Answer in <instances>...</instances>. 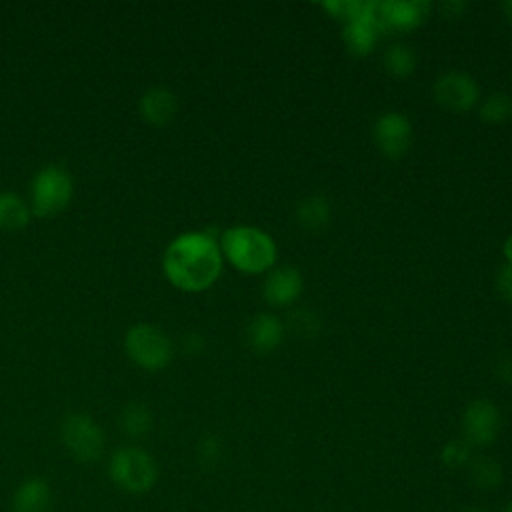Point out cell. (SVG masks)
Instances as JSON below:
<instances>
[{
    "mask_svg": "<svg viewBox=\"0 0 512 512\" xmlns=\"http://www.w3.org/2000/svg\"><path fill=\"white\" fill-rule=\"evenodd\" d=\"M222 262L218 238L206 230L178 234L162 254L164 276L182 292L208 290L218 280Z\"/></svg>",
    "mask_w": 512,
    "mask_h": 512,
    "instance_id": "6da1fadb",
    "label": "cell"
},
{
    "mask_svg": "<svg viewBox=\"0 0 512 512\" xmlns=\"http://www.w3.org/2000/svg\"><path fill=\"white\" fill-rule=\"evenodd\" d=\"M218 244L222 258L244 274H264L276 264L278 248L274 238L256 226L226 228Z\"/></svg>",
    "mask_w": 512,
    "mask_h": 512,
    "instance_id": "7a4b0ae2",
    "label": "cell"
},
{
    "mask_svg": "<svg viewBox=\"0 0 512 512\" xmlns=\"http://www.w3.org/2000/svg\"><path fill=\"white\" fill-rule=\"evenodd\" d=\"M108 474L120 490L130 494H144L158 480V464L144 448L122 446L112 452Z\"/></svg>",
    "mask_w": 512,
    "mask_h": 512,
    "instance_id": "3957f363",
    "label": "cell"
},
{
    "mask_svg": "<svg viewBox=\"0 0 512 512\" xmlns=\"http://www.w3.org/2000/svg\"><path fill=\"white\" fill-rule=\"evenodd\" d=\"M74 194V180L64 166L46 164L30 182V210L38 218H48L62 212Z\"/></svg>",
    "mask_w": 512,
    "mask_h": 512,
    "instance_id": "277c9868",
    "label": "cell"
},
{
    "mask_svg": "<svg viewBox=\"0 0 512 512\" xmlns=\"http://www.w3.org/2000/svg\"><path fill=\"white\" fill-rule=\"evenodd\" d=\"M124 350L136 366L148 372L164 370L174 354L166 332L152 324H134L124 336Z\"/></svg>",
    "mask_w": 512,
    "mask_h": 512,
    "instance_id": "5b68a950",
    "label": "cell"
},
{
    "mask_svg": "<svg viewBox=\"0 0 512 512\" xmlns=\"http://www.w3.org/2000/svg\"><path fill=\"white\" fill-rule=\"evenodd\" d=\"M60 440L72 458L84 464L100 460L106 444L100 424L86 412H70L62 418Z\"/></svg>",
    "mask_w": 512,
    "mask_h": 512,
    "instance_id": "8992f818",
    "label": "cell"
},
{
    "mask_svg": "<svg viewBox=\"0 0 512 512\" xmlns=\"http://www.w3.org/2000/svg\"><path fill=\"white\" fill-rule=\"evenodd\" d=\"M430 12L432 4L428 0H370L364 20L374 24L380 34L390 30L406 32L422 26Z\"/></svg>",
    "mask_w": 512,
    "mask_h": 512,
    "instance_id": "52a82bcc",
    "label": "cell"
},
{
    "mask_svg": "<svg viewBox=\"0 0 512 512\" xmlns=\"http://www.w3.org/2000/svg\"><path fill=\"white\" fill-rule=\"evenodd\" d=\"M502 428L498 406L488 398H476L466 404L462 412V438L472 448L490 446Z\"/></svg>",
    "mask_w": 512,
    "mask_h": 512,
    "instance_id": "ba28073f",
    "label": "cell"
},
{
    "mask_svg": "<svg viewBox=\"0 0 512 512\" xmlns=\"http://www.w3.org/2000/svg\"><path fill=\"white\" fill-rule=\"evenodd\" d=\"M432 94L442 108L458 114L472 110L480 102L478 82L474 80V76L460 70L440 74L432 86Z\"/></svg>",
    "mask_w": 512,
    "mask_h": 512,
    "instance_id": "9c48e42d",
    "label": "cell"
},
{
    "mask_svg": "<svg viewBox=\"0 0 512 512\" xmlns=\"http://www.w3.org/2000/svg\"><path fill=\"white\" fill-rule=\"evenodd\" d=\"M412 136V122L396 110L380 114L372 126V138L376 148L392 160L408 152V148L412 146Z\"/></svg>",
    "mask_w": 512,
    "mask_h": 512,
    "instance_id": "30bf717a",
    "label": "cell"
},
{
    "mask_svg": "<svg viewBox=\"0 0 512 512\" xmlns=\"http://www.w3.org/2000/svg\"><path fill=\"white\" fill-rule=\"evenodd\" d=\"M304 290V278L298 268L284 264L266 272L262 296L272 308H292Z\"/></svg>",
    "mask_w": 512,
    "mask_h": 512,
    "instance_id": "8fae6325",
    "label": "cell"
},
{
    "mask_svg": "<svg viewBox=\"0 0 512 512\" xmlns=\"http://www.w3.org/2000/svg\"><path fill=\"white\" fill-rule=\"evenodd\" d=\"M244 336H246V344L252 352L270 354L282 344V340L286 336V328H284L282 318H278L276 314L260 312L248 320Z\"/></svg>",
    "mask_w": 512,
    "mask_h": 512,
    "instance_id": "7c38bea8",
    "label": "cell"
},
{
    "mask_svg": "<svg viewBox=\"0 0 512 512\" xmlns=\"http://www.w3.org/2000/svg\"><path fill=\"white\" fill-rule=\"evenodd\" d=\"M178 110V102L172 90L164 86H152L148 88L140 100H138V112L140 116L152 124V126H164L168 124Z\"/></svg>",
    "mask_w": 512,
    "mask_h": 512,
    "instance_id": "4fadbf2b",
    "label": "cell"
},
{
    "mask_svg": "<svg viewBox=\"0 0 512 512\" xmlns=\"http://www.w3.org/2000/svg\"><path fill=\"white\" fill-rule=\"evenodd\" d=\"M10 504L12 512H48L52 506V488L44 478L30 476L16 486Z\"/></svg>",
    "mask_w": 512,
    "mask_h": 512,
    "instance_id": "5bb4252c",
    "label": "cell"
},
{
    "mask_svg": "<svg viewBox=\"0 0 512 512\" xmlns=\"http://www.w3.org/2000/svg\"><path fill=\"white\" fill-rule=\"evenodd\" d=\"M466 478L478 490H496L504 482L502 464L488 454H472L466 464Z\"/></svg>",
    "mask_w": 512,
    "mask_h": 512,
    "instance_id": "9a60e30c",
    "label": "cell"
},
{
    "mask_svg": "<svg viewBox=\"0 0 512 512\" xmlns=\"http://www.w3.org/2000/svg\"><path fill=\"white\" fill-rule=\"evenodd\" d=\"M330 216H332L330 202L322 194H308L294 208V218L298 226L308 232L326 228L330 222Z\"/></svg>",
    "mask_w": 512,
    "mask_h": 512,
    "instance_id": "2e32d148",
    "label": "cell"
},
{
    "mask_svg": "<svg viewBox=\"0 0 512 512\" xmlns=\"http://www.w3.org/2000/svg\"><path fill=\"white\" fill-rule=\"evenodd\" d=\"M380 38V30L370 24L368 20H356L350 24H344L342 28V42L344 48L352 54V56H368Z\"/></svg>",
    "mask_w": 512,
    "mask_h": 512,
    "instance_id": "e0dca14e",
    "label": "cell"
},
{
    "mask_svg": "<svg viewBox=\"0 0 512 512\" xmlns=\"http://www.w3.org/2000/svg\"><path fill=\"white\" fill-rule=\"evenodd\" d=\"M382 66L394 78H408L418 66V54L406 42H392L382 52Z\"/></svg>",
    "mask_w": 512,
    "mask_h": 512,
    "instance_id": "ac0fdd59",
    "label": "cell"
},
{
    "mask_svg": "<svg viewBox=\"0 0 512 512\" xmlns=\"http://www.w3.org/2000/svg\"><path fill=\"white\" fill-rule=\"evenodd\" d=\"M30 206L14 192H0V230H22L30 222Z\"/></svg>",
    "mask_w": 512,
    "mask_h": 512,
    "instance_id": "d6986e66",
    "label": "cell"
},
{
    "mask_svg": "<svg viewBox=\"0 0 512 512\" xmlns=\"http://www.w3.org/2000/svg\"><path fill=\"white\" fill-rule=\"evenodd\" d=\"M286 332L298 338H314L322 330V318L316 310L306 306H294L288 310L286 318L282 320Z\"/></svg>",
    "mask_w": 512,
    "mask_h": 512,
    "instance_id": "ffe728a7",
    "label": "cell"
},
{
    "mask_svg": "<svg viewBox=\"0 0 512 512\" xmlns=\"http://www.w3.org/2000/svg\"><path fill=\"white\" fill-rule=\"evenodd\" d=\"M152 412L140 402H130L120 412V428L132 438H142L152 430Z\"/></svg>",
    "mask_w": 512,
    "mask_h": 512,
    "instance_id": "44dd1931",
    "label": "cell"
},
{
    "mask_svg": "<svg viewBox=\"0 0 512 512\" xmlns=\"http://www.w3.org/2000/svg\"><path fill=\"white\" fill-rule=\"evenodd\" d=\"M478 116L488 124H504L512 118V96L508 92H492L478 102Z\"/></svg>",
    "mask_w": 512,
    "mask_h": 512,
    "instance_id": "7402d4cb",
    "label": "cell"
},
{
    "mask_svg": "<svg viewBox=\"0 0 512 512\" xmlns=\"http://www.w3.org/2000/svg\"><path fill=\"white\" fill-rule=\"evenodd\" d=\"M322 8L332 18L340 20L342 24H350V22L366 18L368 2H364V0H328V2H322Z\"/></svg>",
    "mask_w": 512,
    "mask_h": 512,
    "instance_id": "603a6c76",
    "label": "cell"
},
{
    "mask_svg": "<svg viewBox=\"0 0 512 512\" xmlns=\"http://www.w3.org/2000/svg\"><path fill=\"white\" fill-rule=\"evenodd\" d=\"M470 458H472V446L464 438H452L440 448V462L450 470L466 468Z\"/></svg>",
    "mask_w": 512,
    "mask_h": 512,
    "instance_id": "cb8c5ba5",
    "label": "cell"
},
{
    "mask_svg": "<svg viewBox=\"0 0 512 512\" xmlns=\"http://www.w3.org/2000/svg\"><path fill=\"white\" fill-rule=\"evenodd\" d=\"M196 456L202 468L212 470L224 458V442L218 434H204L196 446Z\"/></svg>",
    "mask_w": 512,
    "mask_h": 512,
    "instance_id": "d4e9b609",
    "label": "cell"
},
{
    "mask_svg": "<svg viewBox=\"0 0 512 512\" xmlns=\"http://www.w3.org/2000/svg\"><path fill=\"white\" fill-rule=\"evenodd\" d=\"M494 374L500 382L512 386V352H502L494 362Z\"/></svg>",
    "mask_w": 512,
    "mask_h": 512,
    "instance_id": "484cf974",
    "label": "cell"
},
{
    "mask_svg": "<svg viewBox=\"0 0 512 512\" xmlns=\"http://www.w3.org/2000/svg\"><path fill=\"white\" fill-rule=\"evenodd\" d=\"M496 288L512 304V264H504L496 274Z\"/></svg>",
    "mask_w": 512,
    "mask_h": 512,
    "instance_id": "4316f807",
    "label": "cell"
},
{
    "mask_svg": "<svg viewBox=\"0 0 512 512\" xmlns=\"http://www.w3.org/2000/svg\"><path fill=\"white\" fill-rule=\"evenodd\" d=\"M438 10H440V14H442L444 18L456 20V18H460V16L464 14L466 2H462V0H446V2H440Z\"/></svg>",
    "mask_w": 512,
    "mask_h": 512,
    "instance_id": "83f0119b",
    "label": "cell"
},
{
    "mask_svg": "<svg viewBox=\"0 0 512 512\" xmlns=\"http://www.w3.org/2000/svg\"><path fill=\"white\" fill-rule=\"evenodd\" d=\"M182 348L188 354H200L206 348V340H204V336L200 332H188L182 338Z\"/></svg>",
    "mask_w": 512,
    "mask_h": 512,
    "instance_id": "f1b7e54d",
    "label": "cell"
},
{
    "mask_svg": "<svg viewBox=\"0 0 512 512\" xmlns=\"http://www.w3.org/2000/svg\"><path fill=\"white\" fill-rule=\"evenodd\" d=\"M502 254L506 258V264H512V234L502 244Z\"/></svg>",
    "mask_w": 512,
    "mask_h": 512,
    "instance_id": "f546056e",
    "label": "cell"
},
{
    "mask_svg": "<svg viewBox=\"0 0 512 512\" xmlns=\"http://www.w3.org/2000/svg\"><path fill=\"white\" fill-rule=\"evenodd\" d=\"M500 10L508 22H512V0H506L500 4Z\"/></svg>",
    "mask_w": 512,
    "mask_h": 512,
    "instance_id": "4dcf8cb0",
    "label": "cell"
},
{
    "mask_svg": "<svg viewBox=\"0 0 512 512\" xmlns=\"http://www.w3.org/2000/svg\"><path fill=\"white\" fill-rule=\"evenodd\" d=\"M502 512H512V498L508 500V504L504 506V510H502Z\"/></svg>",
    "mask_w": 512,
    "mask_h": 512,
    "instance_id": "1f68e13d",
    "label": "cell"
},
{
    "mask_svg": "<svg viewBox=\"0 0 512 512\" xmlns=\"http://www.w3.org/2000/svg\"><path fill=\"white\" fill-rule=\"evenodd\" d=\"M462 512H484V510H480V508H466V510H462Z\"/></svg>",
    "mask_w": 512,
    "mask_h": 512,
    "instance_id": "d6a6232c",
    "label": "cell"
}]
</instances>
